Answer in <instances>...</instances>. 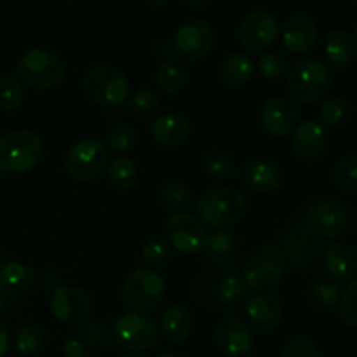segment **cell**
Listing matches in <instances>:
<instances>
[{
	"mask_svg": "<svg viewBox=\"0 0 357 357\" xmlns=\"http://www.w3.org/2000/svg\"><path fill=\"white\" fill-rule=\"evenodd\" d=\"M331 86V68L317 58L300 59L286 73V91L300 105H316L330 93Z\"/></svg>",
	"mask_w": 357,
	"mask_h": 357,
	"instance_id": "6da1fadb",
	"label": "cell"
},
{
	"mask_svg": "<svg viewBox=\"0 0 357 357\" xmlns=\"http://www.w3.org/2000/svg\"><path fill=\"white\" fill-rule=\"evenodd\" d=\"M288 268V260L278 244L267 243L255 248L244 264L243 278L248 288L257 293H265L274 289L282 281Z\"/></svg>",
	"mask_w": 357,
	"mask_h": 357,
	"instance_id": "7a4b0ae2",
	"label": "cell"
},
{
	"mask_svg": "<svg viewBox=\"0 0 357 357\" xmlns=\"http://www.w3.org/2000/svg\"><path fill=\"white\" fill-rule=\"evenodd\" d=\"M195 209L206 225L215 229L236 225L246 213V199L234 187H216L204 190L195 201Z\"/></svg>",
	"mask_w": 357,
	"mask_h": 357,
	"instance_id": "3957f363",
	"label": "cell"
},
{
	"mask_svg": "<svg viewBox=\"0 0 357 357\" xmlns=\"http://www.w3.org/2000/svg\"><path fill=\"white\" fill-rule=\"evenodd\" d=\"M44 145L30 129L9 131L0 138V169L6 173H26L42 159Z\"/></svg>",
	"mask_w": 357,
	"mask_h": 357,
	"instance_id": "277c9868",
	"label": "cell"
},
{
	"mask_svg": "<svg viewBox=\"0 0 357 357\" xmlns=\"http://www.w3.org/2000/svg\"><path fill=\"white\" fill-rule=\"evenodd\" d=\"M82 89L101 108H117L129 96L128 77L110 65H98L87 70L82 77Z\"/></svg>",
	"mask_w": 357,
	"mask_h": 357,
	"instance_id": "5b68a950",
	"label": "cell"
},
{
	"mask_svg": "<svg viewBox=\"0 0 357 357\" xmlns=\"http://www.w3.org/2000/svg\"><path fill=\"white\" fill-rule=\"evenodd\" d=\"M17 77L33 89L47 91L61 86L66 66L61 58L45 49H30L17 61Z\"/></svg>",
	"mask_w": 357,
	"mask_h": 357,
	"instance_id": "8992f818",
	"label": "cell"
},
{
	"mask_svg": "<svg viewBox=\"0 0 357 357\" xmlns=\"http://www.w3.org/2000/svg\"><path fill=\"white\" fill-rule=\"evenodd\" d=\"M122 302L132 312H150L162 303L166 296V282L159 272L150 267L136 268L122 284Z\"/></svg>",
	"mask_w": 357,
	"mask_h": 357,
	"instance_id": "52a82bcc",
	"label": "cell"
},
{
	"mask_svg": "<svg viewBox=\"0 0 357 357\" xmlns=\"http://www.w3.org/2000/svg\"><path fill=\"white\" fill-rule=\"evenodd\" d=\"M110 150L98 139H80L68 150L65 167L77 181H94L107 171L110 164Z\"/></svg>",
	"mask_w": 357,
	"mask_h": 357,
	"instance_id": "ba28073f",
	"label": "cell"
},
{
	"mask_svg": "<svg viewBox=\"0 0 357 357\" xmlns=\"http://www.w3.org/2000/svg\"><path fill=\"white\" fill-rule=\"evenodd\" d=\"M114 337L129 352H145L159 342V328L150 317L139 312L122 314L114 326Z\"/></svg>",
	"mask_w": 357,
	"mask_h": 357,
	"instance_id": "9c48e42d",
	"label": "cell"
},
{
	"mask_svg": "<svg viewBox=\"0 0 357 357\" xmlns=\"http://www.w3.org/2000/svg\"><path fill=\"white\" fill-rule=\"evenodd\" d=\"M307 229L321 239H337L347 230L349 216L344 206L331 199H317L305 211Z\"/></svg>",
	"mask_w": 357,
	"mask_h": 357,
	"instance_id": "30bf717a",
	"label": "cell"
},
{
	"mask_svg": "<svg viewBox=\"0 0 357 357\" xmlns=\"http://www.w3.org/2000/svg\"><path fill=\"white\" fill-rule=\"evenodd\" d=\"M166 236L171 246L185 255H197L204 250L206 227L190 213H174L166 222Z\"/></svg>",
	"mask_w": 357,
	"mask_h": 357,
	"instance_id": "8fae6325",
	"label": "cell"
},
{
	"mask_svg": "<svg viewBox=\"0 0 357 357\" xmlns=\"http://www.w3.org/2000/svg\"><path fill=\"white\" fill-rule=\"evenodd\" d=\"M215 42V33L208 21L192 20L181 24L174 35V51L183 61L195 63L209 54Z\"/></svg>",
	"mask_w": 357,
	"mask_h": 357,
	"instance_id": "7c38bea8",
	"label": "cell"
},
{
	"mask_svg": "<svg viewBox=\"0 0 357 357\" xmlns=\"http://www.w3.org/2000/svg\"><path fill=\"white\" fill-rule=\"evenodd\" d=\"M279 33V23L268 10L257 9L244 16L239 24V40L246 51H264L274 44Z\"/></svg>",
	"mask_w": 357,
	"mask_h": 357,
	"instance_id": "4fadbf2b",
	"label": "cell"
},
{
	"mask_svg": "<svg viewBox=\"0 0 357 357\" xmlns=\"http://www.w3.org/2000/svg\"><path fill=\"white\" fill-rule=\"evenodd\" d=\"M93 310V298L79 286H58L51 295V312L61 323H82Z\"/></svg>",
	"mask_w": 357,
	"mask_h": 357,
	"instance_id": "5bb4252c",
	"label": "cell"
},
{
	"mask_svg": "<svg viewBox=\"0 0 357 357\" xmlns=\"http://www.w3.org/2000/svg\"><path fill=\"white\" fill-rule=\"evenodd\" d=\"M328 145H330V131L323 122L316 119L302 122L293 131L291 149L303 162H316L326 153Z\"/></svg>",
	"mask_w": 357,
	"mask_h": 357,
	"instance_id": "9a60e30c",
	"label": "cell"
},
{
	"mask_svg": "<svg viewBox=\"0 0 357 357\" xmlns=\"http://www.w3.org/2000/svg\"><path fill=\"white\" fill-rule=\"evenodd\" d=\"M282 251L286 260L300 267H312L324 255L323 244L319 243L317 236H314L307 225H293L282 239Z\"/></svg>",
	"mask_w": 357,
	"mask_h": 357,
	"instance_id": "2e32d148",
	"label": "cell"
},
{
	"mask_svg": "<svg viewBox=\"0 0 357 357\" xmlns=\"http://www.w3.org/2000/svg\"><path fill=\"white\" fill-rule=\"evenodd\" d=\"M239 180L250 192L258 195L274 194L282 181L279 166L264 157H253L243 164L239 171Z\"/></svg>",
	"mask_w": 357,
	"mask_h": 357,
	"instance_id": "e0dca14e",
	"label": "cell"
},
{
	"mask_svg": "<svg viewBox=\"0 0 357 357\" xmlns=\"http://www.w3.org/2000/svg\"><path fill=\"white\" fill-rule=\"evenodd\" d=\"M298 112L289 98L275 94L264 103L260 112V124L265 132L274 138H284L295 129Z\"/></svg>",
	"mask_w": 357,
	"mask_h": 357,
	"instance_id": "ac0fdd59",
	"label": "cell"
},
{
	"mask_svg": "<svg viewBox=\"0 0 357 357\" xmlns=\"http://www.w3.org/2000/svg\"><path fill=\"white\" fill-rule=\"evenodd\" d=\"M215 344L227 357H248L253 351V335L237 317H225L215 328Z\"/></svg>",
	"mask_w": 357,
	"mask_h": 357,
	"instance_id": "d6986e66",
	"label": "cell"
},
{
	"mask_svg": "<svg viewBox=\"0 0 357 357\" xmlns=\"http://www.w3.org/2000/svg\"><path fill=\"white\" fill-rule=\"evenodd\" d=\"M248 324L261 333L275 330L282 321V307L275 296L268 293H255L244 307Z\"/></svg>",
	"mask_w": 357,
	"mask_h": 357,
	"instance_id": "ffe728a7",
	"label": "cell"
},
{
	"mask_svg": "<svg viewBox=\"0 0 357 357\" xmlns=\"http://www.w3.org/2000/svg\"><path fill=\"white\" fill-rule=\"evenodd\" d=\"M37 275L28 265L10 261L0 268V295L9 300H23L33 295Z\"/></svg>",
	"mask_w": 357,
	"mask_h": 357,
	"instance_id": "44dd1931",
	"label": "cell"
},
{
	"mask_svg": "<svg viewBox=\"0 0 357 357\" xmlns=\"http://www.w3.org/2000/svg\"><path fill=\"white\" fill-rule=\"evenodd\" d=\"M319 28L316 21L303 14L289 17L282 28V44L291 54H305L316 45Z\"/></svg>",
	"mask_w": 357,
	"mask_h": 357,
	"instance_id": "7402d4cb",
	"label": "cell"
},
{
	"mask_svg": "<svg viewBox=\"0 0 357 357\" xmlns=\"http://www.w3.org/2000/svg\"><path fill=\"white\" fill-rule=\"evenodd\" d=\"M192 135V126L187 117L174 112L159 115L155 121L150 124V136L155 143L162 146H180L188 142Z\"/></svg>",
	"mask_w": 357,
	"mask_h": 357,
	"instance_id": "603a6c76",
	"label": "cell"
},
{
	"mask_svg": "<svg viewBox=\"0 0 357 357\" xmlns=\"http://www.w3.org/2000/svg\"><path fill=\"white\" fill-rule=\"evenodd\" d=\"M195 319L192 310L183 303L167 307L159 321V335L169 344H181L192 335Z\"/></svg>",
	"mask_w": 357,
	"mask_h": 357,
	"instance_id": "cb8c5ba5",
	"label": "cell"
},
{
	"mask_svg": "<svg viewBox=\"0 0 357 357\" xmlns=\"http://www.w3.org/2000/svg\"><path fill=\"white\" fill-rule=\"evenodd\" d=\"M101 342V331L96 324L77 323L66 331L63 340V356L65 357H93Z\"/></svg>",
	"mask_w": 357,
	"mask_h": 357,
	"instance_id": "d4e9b609",
	"label": "cell"
},
{
	"mask_svg": "<svg viewBox=\"0 0 357 357\" xmlns=\"http://www.w3.org/2000/svg\"><path fill=\"white\" fill-rule=\"evenodd\" d=\"M218 73L225 86L243 87L253 79L255 63L246 52H230L220 63Z\"/></svg>",
	"mask_w": 357,
	"mask_h": 357,
	"instance_id": "484cf974",
	"label": "cell"
},
{
	"mask_svg": "<svg viewBox=\"0 0 357 357\" xmlns=\"http://www.w3.org/2000/svg\"><path fill=\"white\" fill-rule=\"evenodd\" d=\"M356 42L347 30H333L324 40V56L331 68L342 70L354 59Z\"/></svg>",
	"mask_w": 357,
	"mask_h": 357,
	"instance_id": "4316f807",
	"label": "cell"
},
{
	"mask_svg": "<svg viewBox=\"0 0 357 357\" xmlns=\"http://www.w3.org/2000/svg\"><path fill=\"white\" fill-rule=\"evenodd\" d=\"M324 264L328 272L338 281H349L357 272V257L349 244L337 243L324 251Z\"/></svg>",
	"mask_w": 357,
	"mask_h": 357,
	"instance_id": "83f0119b",
	"label": "cell"
},
{
	"mask_svg": "<svg viewBox=\"0 0 357 357\" xmlns=\"http://www.w3.org/2000/svg\"><path fill=\"white\" fill-rule=\"evenodd\" d=\"M139 171L132 159L124 155H119L110 160L107 167V180L112 187L117 190H129L138 183Z\"/></svg>",
	"mask_w": 357,
	"mask_h": 357,
	"instance_id": "f1b7e54d",
	"label": "cell"
},
{
	"mask_svg": "<svg viewBox=\"0 0 357 357\" xmlns=\"http://www.w3.org/2000/svg\"><path fill=\"white\" fill-rule=\"evenodd\" d=\"M185 82H187V72L181 63H178L176 59H166L160 63L155 72V84L160 93L166 96H174L183 89Z\"/></svg>",
	"mask_w": 357,
	"mask_h": 357,
	"instance_id": "f546056e",
	"label": "cell"
},
{
	"mask_svg": "<svg viewBox=\"0 0 357 357\" xmlns=\"http://www.w3.org/2000/svg\"><path fill=\"white\" fill-rule=\"evenodd\" d=\"M162 108V100L152 89H138L126 101V114L132 119L155 117Z\"/></svg>",
	"mask_w": 357,
	"mask_h": 357,
	"instance_id": "4dcf8cb0",
	"label": "cell"
},
{
	"mask_svg": "<svg viewBox=\"0 0 357 357\" xmlns=\"http://www.w3.org/2000/svg\"><path fill=\"white\" fill-rule=\"evenodd\" d=\"M234 248H236V237L232 234L225 232V230H215V232L208 234L202 251H204L208 261L223 264L232 255Z\"/></svg>",
	"mask_w": 357,
	"mask_h": 357,
	"instance_id": "1f68e13d",
	"label": "cell"
},
{
	"mask_svg": "<svg viewBox=\"0 0 357 357\" xmlns=\"http://www.w3.org/2000/svg\"><path fill=\"white\" fill-rule=\"evenodd\" d=\"M321 122L326 128H338L345 124L352 115V103L344 96H333L326 100L321 107Z\"/></svg>",
	"mask_w": 357,
	"mask_h": 357,
	"instance_id": "d6a6232c",
	"label": "cell"
},
{
	"mask_svg": "<svg viewBox=\"0 0 357 357\" xmlns=\"http://www.w3.org/2000/svg\"><path fill=\"white\" fill-rule=\"evenodd\" d=\"M44 345V331L33 324L17 328L13 337V347L20 356H35Z\"/></svg>",
	"mask_w": 357,
	"mask_h": 357,
	"instance_id": "836d02e7",
	"label": "cell"
},
{
	"mask_svg": "<svg viewBox=\"0 0 357 357\" xmlns=\"http://www.w3.org/2000/svg\"><path fill=\"white\" fill-rule=\"evenodd\" d=\"M331 181L342 192L357 190V153H349L335 164Z\"/></svg>",
	"mask_w": 357,
	"mask_h": 357,
	"instance_id": "e575fe53",
	"label": "cell"
},
{
	"mask_svg": "<svg viewBox=\"0 0 357 357\" xmlns=\"http://www.w3.org/2000/svg\"><path fill=\"white\" fill-rule=\"evenodd\" d=\"M194 201V192L183 183H169L160 190L159 202L167 211H178L188 208Z\"/></svg>",
	"mask_w": 357,
	"mask_h": 357,
	"instance_id": "d590c367",
	"label": "cell"
},
{
	"mask_svg": "<svg viewBox=\"0 0 357 357\" xmlns=\"http://www.w3.org/2000/svg\"><path fill=\"white\" fill-rule=\"evenodd\" d=\"M204 171L213 180H229L234 176V159L223 150H209L202 159Z\"/></svg>",
	"mask_w": 357,
	"mask_h": 357,
	"instance_id": "8d00e7d4",
	"label": "cell"
},
{
	"mask_svg": "<svg viewBox=\"0 0 357 357\" xmlns=\"http://www.w3.org/2000/svg\"><path fill=\"white\" fill-rule=\"evenodd\" d=\"M248 296V284L244 282V279L236 278V275H230L225 278L218 286V291H216V298L222 303L223 307H232L241 305V303L246 300Z\"/></svg>",
	"mask_w": 357,
	"mask_h": 357,
	"instance_id": "74e56055",
	"label": "cell"
},
{
	"mask_svg": "<svg viewBox=\"0 0 357 357\" xmlns=\"http://www.w3.org/2000/svg\"><path fill=\"white\" fill-rule=\"evenodd\" d=\"M23 103V87L13 73L0 77V110L14 112Z\"/></svg>",
	"mask_w": 357,
	"mask_h": 357,
	"instance_id": "f35d334b",
	"label": "cell"
},
{
	"mask_svg": "<svg viewBox=\"0 0 357 357\" xmlns=\"http://www.w3.org/2000/svg\"><path fill=\"white\" fill-rule=\"evenodd\" d=\"M138 143V132L129 124H115L107 132V146L108 150L117 153L131 152Z\"/></svg>",
	"mask_w": 357,
	"mask_h": 357,
	"instance_id": "ab89813d",
	"label": "cell"
},
{
	"mask_svg": "<svg viewBox=\"0 0 357 357\" xmlns=\"http://www.w3.org/2000/svg\"><path fill=\"white\" fill-rule=\"evenodd\" d=\"M171 255H173V246H171L169 239L164 236H157L143 246L142 260L149 267H160V265L167 264Z\"/></svg>",
	"mask_w": 357,
	"mask_h": 357,
	"instance_id": "60d3db41",
	"label": "cell"
},
{
	"mask_svg": "<svg viewBox=\"0 0 357 357\" xmlns=\"http://www.w3.org/2000/svg\"><path fill=\"white\" fill-rule=\"evenodd\" d=\"M338 312H340L342 323L357 330V279H354L342 291L340 302H338Z\"/></svg>",
	"mask_w": 357,
	"mask_h": 357,
	"instance_id": "b9f144b4",
	"label": "cell"
},
{
	"mask_svg": "<svg viewBox=\"0 0 357 357\" xmlns=\"http://www.w3.org/2000/svg\"><path fill=\"white\" fill-rule=\"evenodd\" d=\"M258 72L271 80H279L288 73L286 59L278 52H261L257 59Z\"/></svg>",
	"mask_w": 357,
	"mask_h": 357,
	"instance_id": "7bdbcfd3",
	"label": "cell"
},
{
	"mask_svg": "<svg viewBox=\"0 0 357 357\" xmlns=\"http://www.w3.org/2000/svg\"><path fill=\"white\" fill-rule=\"evenodd\" d=\"M342 288L335 282H317L310 289V300L316 303L317 307L323 309H330L340 302Z\"/></svg>",
	"mask_w": 357,
	"mask_h": 357,
	"instance_id": "ee69618b",
	"label": "cell"
},
{
	"mask_svg": "<svg viewBox=\"0 0 357 357\" xmlns=\"http://www.w3.org/2000/svg\"><path fill=\"white\" fill-rule=\"evenodd\" d=\"M281 357H319V351L309 338L293 337L282 347Z\"/></svg>",
	"mask_w": 357,
	"mask_h": 357,
	"instance_id": "f6af8a7d",
	"label": "cell"
},
{
	"mask_svg": "<svg viewBox=\"0 0 357 357\" xmlns=\"http://www.w3.org/2000/svg\"><path fill=\"white\" fill-rule=\"evenodd\" d=\"M10 347V337H9V331L7 328L0 323V357L6 356L7 351Z\"/></svg>",
	"mask_w": 357,
	"mask_h": 357,
	"instance_id": "bcb514c9",
	"label": "cell"
},
{
	"mask_svg": "<svg viewBox=\"0 0 357 357\" xmlns=\"http://www.w3.org/2000/svg\"><path fill=\"white\" fill-rule=\"evenodd\" d=\"M181 2H183L185 6L192 7V9H201V7H204L206 3H208V0H181Z\"/></svg>",
	"mask_w": 357,
	"mask_h": 357,
	"instance_id": "7dc6e473",
	"label": "cell"
},
{
	"mask_svg": "<svg viewBox=\"0 0 357 357\" xmlns=\"http://www.w3.org/2000/svg\"><path fill=\"white\" fill-rule=\"evenodd\" d=\"M145 2L150 3V6H153V7H160V6H164V3L169 2V0H145Z\"/></svg>",
	"mask_w": 357,
	"mask_h": 357,
	"instance_id": "c3c4849f",
	"label": "cell"
},
{
	"mask_svg": "<svg viewBox=\"0 0 357 357\" xmlns=\"http://www.w3.org/2000/svg\"><path fill=\"white\" fill-rule=\"evenodd\" d=\"M3 310H6V298H3L2 295H0V316L3 314Z\"/></svg>",
	"mask_w": 357,
	"mask_h": 357,
	"instance_id": "681fc988",
	"label": "cell"
},
{
	"mask_svg": "<svg viewBox=\"0 0 357 357\" xmlns=\"http://www.w3.org/2000/svg\"><path fill=\"white\" fill-rule=\"evenodd\" d=\"M155 357H180V356H176L174 352H160V354H157Z\"/></svg>",
	"mask_w": 357,
	"mask_h": 357,
	"instance_id": "f907efd6",
	"label": "cell"
},
{
	"mask_svg": "<svg viewBox=\"0 0 357 357\" xmlns=\"http://www.w3.org/2000/svg\"><path fill=\"white\" fill-rule=\"evenodd\" d=\"M354 42L357 44V24H356V30H354Z\"/></svg>",
	"mask_w": 357,
	"mask_h": 357,
	"instance_id": "816d5d0a",
	"label": "cell"
},
{
	"mask_svg": "<svg viewBox=\"0 0 357 357\" xmlns=\"http://www.w3.org/2000/svg\"><path fill=\"white\" fill-rule=\"evenodd\" d=\"M121 357H136V356H132V354H126V356H121Z\"/></svg>",
	"mask_w": 357,
	"mask_h": 357,
	"instance_id": "f5cc1de1",
	"label": "cell"
},
{
	"mask_svg": "<svg viewBox=\"0 0 357 357\" xmlns=\"http://www.w3.org/2000/svg\"><path fill=\"white\" fill-rule=\"evenodd\" d=\"M354 2H357V0H354Z\"/></svg>",
	"mask_w": 357,
	"mask_h": 357,
	"instance_id": "db71d44e",
	"label": "cell"
}]
</instances>
